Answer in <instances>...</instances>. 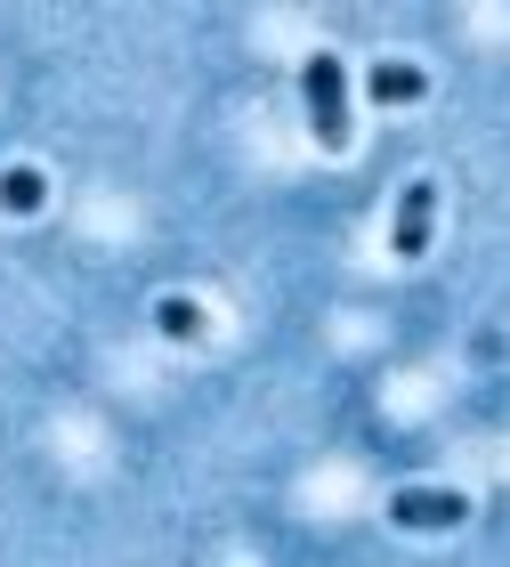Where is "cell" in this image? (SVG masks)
Wrapping results in <instances>:
<instances>
[{
  "instance_id": "2",
  "label": "cell",
  "mask_w": 510,
  "mask_h": 567,
  "mask_svg": "<svg viewBox=\"0 0 510 567\" xmlns=\"http://www.w3.org/2000/svg\"><path fill=\"white\" fill-rule=\"evenodd\" d=\"M389 519L414 527V535H438V527H462L470 503L454 495V486H397V495H389Z\"/></svg>"
},
{
  "instance_id": "6",
  "label": "cell",
  "mask_w": 510,
  "mask_h": 567,
  "mask_svg": "<svg viewBox=\"0 0 510 567\" xmlns=\"http://www.w3.org/2000/svg\"><path fill=\"white\" fill-rule=\"evenodd\" d=\"M155 324L170 332V341H202V300H187V292L155 300Z\"/></svg>"
},
{
  "instance_id": "5",
  "label": "cell",
  "mask_w": 510,
  "mask_h": 567,
  "mask_svg": "<svg viewBox=\"0 0 510 567\" xmlns=\"http://www.w3.org/2000/svg\"><path fill=\"white\" fill-rule=\"evenodd\" d=\"M49 203V178L33 163H17V171H0V212H17V219H33Z\"/></svg>"
},
{
  "instance_id": "3",
  "label": "cell",
  "mask_w": 510,
  "mask_h": 567,
  "mask_svg": "<svg viewBox=\"0 0 510 567\" xmlns=\"http://www.w3.org/2000/svg\"><path fill=\"white\" fill-rule=\"evenodd\" d=\"M429 227H438V187H429V178H414V187L397 195L389 251H397V260H421V251H429Z\"/></svg>"
},
{
  "instance_id": "1",
  "label": "cell",
  "mask_w": 510,
  "mask_h": 567,
  "mask_svg": "<svg viewBox=\"0 0 510 567\" xmlns=\"http://www.w3.org/2000/svg\"><path fill=\"white\" fill-rule=\"evenodd\" d=\"M300 90H309V131H316V146L341 154L348 146V65L316 49V58L300 65Z\"/></svg>"
},
{
  "instance_id": "4",
  "label": "cell",
  "mask_w": 510,
  "mask_h": 567,
  "mask_svg": "<svg viewBox=\"0 0 510 567\" xmlns=\"http://www.w3.org/2000/svg\"><path fill=\"white\" fill-rule=\"evenodd\" d=\"M429 82H421V65H397V58H381L373 73H365V97L373 106H414Z\"/></svg>"
}]
</instances>
